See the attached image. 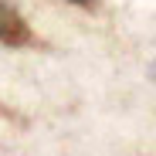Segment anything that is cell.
Listing matches in <instances>:
<instances>
[{
	"label": "cell",
	"instance_id": "6da1fadb",
	"mask_svg": "<svg viewBox=\"0 0 156 156\" xmlns=\"http://www.w3.org/2000/svg\"><path fill=\"white\" fill-rule=\"evenodd\" d=\"M0 44L4 48H31L37 44L31 24L24 20L20 7L14 0H0Z\"/></svg>",
	"mask_w": 156,
	"mask_h": 156
},
{
	"label": "cell",
	"instance_id": "7a4b0ae2",
	"mask_svg": "<svg viewBox=\"0 0 156 156\" xmlns=\"http://www.w3.org/2000/svg\"><path fill=\"white\" fill-rule=\"evenodd\" d=\"M68 4H82L85 7V4H95V0H68Z\"/></svg>",
	"mask_w": 156,
	"mask_h": 156
}]
</instances>
